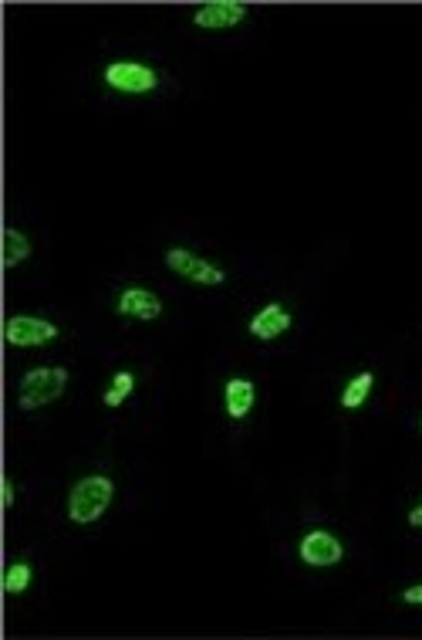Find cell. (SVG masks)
<instances>
[{"mask_svg":"<svg viewBox=\"0 0 422 640\" xmlns=\"http://www.w3.org/2000/svg\"><path fill=\"white\" fill-rule=\"evenodd\" d=\"M345 556H348L345 539L324 526H311L297 536V560L308 569H335L345 563Z\"/></svg>","mask_w":422,"mask_h":640,"instance_id":"5","label":"cell"},{"mask_svg":"<svg viewBox=\"0 0 422 640\" xmlns=\"http://www.w3.org/2000/svg\"><path fill=\"white\" fill-rule=\"evenodd\" d=\"M291 329H294V312H291V305L281 302V299L264 302V305L247 318V336H251L254 342H267V346H270V342L284 339Z\"/></svg>","mask_w":422,"mask_h":640,"instance_id":"8","label":"cell"},{"mask_svg":"<svg viewBox=\"0 0 422 640\" xmlns=\"http://www.w3.org/2000/svg\"><path fill=\"white\" fill-rule=\"evenodd\" d=\"M31 251H35V244H31V238L24 235V230H17V227L4 230V265L8 268H21L24 261L31 258Z\"/></svg>","mask_w":422,"mask_h":640,"instance_id":"14","label":"cell"},{"mask_svg":"<svg viewBox=\"0 0 422 640\" xmlns=\"http://www.w3.org/2000/svg\"><path fill=\"white\" fill-rule=\"evenodd\" d=\"M406 526H409L412 532H422V499L406 512Z\"/></svg>","mask_w":422,"mask_h":640,"instance_id":"17","label":"cell"},{"mask_svg":"<svg viewBox=\"0 0 422 640\" xmlns=\"http://www.w3.org/2000/svg\"><path fill=\"white\" fill-rule=\"evenodd\" d=\"M399 600H402L406 606H422V583H409V587L399 593Z\"/></svg>","mask_w":422,"mask_h":640,"instance_id":"15","label":"cell"},{"mask_svg":"<svg viewBox=\"0 0 422 640\" xmlns=\"http://www.w3.org/2000/svg\"><path fill=\"white\" fill-rule=\"evenodd\" d=\"M375 384H379V376L372 369H358L355 376H348V380H345V387L338 393V406H342V411H348V414L361 411V406L372 400Z\"/></svg>","mask_w":422,"mask_h":640,"instance_id":"11","label":"cell"},{"mask_svg":"<svg viewBox=\"0 0 422 640\" xmlns=\"http://www.w3.org/2000/svg\"><path fill=\"white\" fill-rule=\"evenodd\" d=\"M62 339V326L51 323L44 315H31V312H17L4 323V342L11 349H41Z\"/></svg>","mask_w":422,"mask_h":640,"instance_id":"6","label":"cell"},{"mask_svg":"<svg viewBox=\"0 0 422 640\" xmlns=\"http://www.w3.org/2000/svg\"><path fill=\"white\" fill-rule=\"evenodd\" d=\"M136 387H139V376L132 369H115L108 376V387L102 390V403L108 406V411H118V406L129 403V397L136 393Z\"/></svg>","mask_w":422,"mask_h":640,"instance_id":"12","label":"cell"},{"mask_svg":"<svg viewBox=\"0 0 422 640\" xmlns=\"http://www.w3.org/2000/svg\"><path fill=\"white\" fill-rule=\"evenodd\" d=\"M220 397H223V414H227V421H230V424H244V421L254 414L260 390H257V384H254V376L233 373V376H227V380H223Z\"/></svg>","mask_w":422,"mask_h":640,"instance_id":"10","label":"cell"},{"mask_svg":"<svg viewBox=\"0 0 422 640\" xmlns=\"http://www.w3.org/2000/svg\"><path fill=\"white\" fill-rule=\"evenodd\" d=\"M112 309H115L118 318H129V323H159V318L166 315L163 296L156 292V288H149V285L118 288Z\"/></svg>","mask_w":422,"mask_h":640,"instance_id":"7","label":"cell"},{"mask_svg":"<svg viewBox=\"0 0 422 640\" xmlns=\"http://www.w3.org/2000/svg\"><path fill=\"white\" fill-rule=\"evenodd\" d=\"M72 387V373L68 366H57V363H41L21 373L17 380V406L24 414H35L44 411V406L57 403Z\"/></svg>","mask_w":422,"mask_h":640,"instance_id":"3","label":"cell"},{"mask_svg":"<svg viewBox=\"0 0 422 640\" xmlns=\"http://www.w3.org/2000/svg\"><path fill=\"white\" fill-rule=\"evenodd\" d=\"M0 491H4V505L14 509L17 505V485H14L11 475H4V481H0Z\"/></svg>","mask_w":422,"mask_h":640,"instance_id":"16","label":"cell"},{"mask_svg":"<svg viewBox=\"0 0 422 640\" xmlns=\"http://www.w3.org/2000/svg\"><path fill=\"white\" fill-rule=\"evenodd\" d=\"M35 587V563L31 560H14L4 573V593L8 597H24Z\"/></svg>","mask_w":422,"mask_h":640,"instance_id":"13","label":"cell"},{"mask_svg":"<svg viewBox=\"0 0 422 640\" xmlns=\"http://www.w3.org/2000/svg\"><path fill=\"white\" fill-rule=\"evenodd\" d=\"M251 17V8L244 0H206L190 14V24L200 32H233V27H244Z\"/></svg>","mask_w":422,"mask_h":640,"instance_id":"9","label":"cell"},{"mask_svg":"<svg viewBox=\"0 0 422 640\" xmlns=\"http://www.w3.org/2000/svg\"><path fill=\"white\" fill-rule=\"evenodd\" d=\"M163 72L153 62H142V58H115L105 62L102 68V85L112 96L123 99H149L163 89Z\"/></svg>","mask_w":422,"mask_h":640,"instance_id":"2","label":"cell"},{"mask_svg":"<svg viewBox=\"0 0 422 640\" xmlns=\"http://www.w3.org/2000/svg\"><path fill=\"white\" fill-rule=\"evenodd\" d=\"M419 430H422V417H419Z\"/></svg>","mask_w":422,"mask_h":640,"instance_id":"18","label":"cell"},{"mask_svg":"<svg viewBox=\"0 0 422 640\" xmlns=\"http://www.w3.org/2000/svg\"><path fill=\"white\" fill-rule=\"evenodd\" d=\"M163 265L176 275V278H183L196 288H223L230 281V272L220 265V261L214 258H206L193 248H183V244H172L166 248L163 254Z\"/></svg>","mask_w":422,"mask_h":640,"instance_id":"4","label":"cell"},{"mask_svg":"<svg viewBox=\"0 0 422 640\" xmlns=\"http://www.w3.org/2000/svg\"><path fill=\"white\" fill-rule=\"evenodd\" d=\"M115 505V478L105 472H88L81 475L68 494H65V515L72 526H99V522L112 512Z\"/></svg>","mask_w":422,"mask_h":640,"instance_id":"1","label":"cell"}]
</instances>
